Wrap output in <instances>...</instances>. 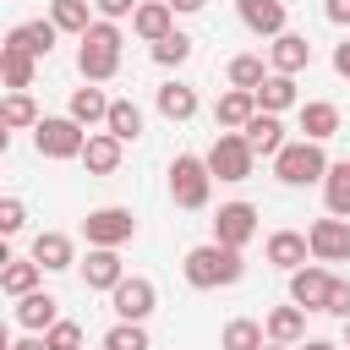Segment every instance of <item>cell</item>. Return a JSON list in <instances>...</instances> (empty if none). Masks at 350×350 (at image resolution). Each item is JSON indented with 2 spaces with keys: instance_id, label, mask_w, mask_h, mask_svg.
<instances>
[{
  "instance_id": "b9f144b4",
  "label": "cell",
  "mask_w": 350,
  "mask_h": 350,
  "mask_svg": "<svg viewBox=\"0 0 350 350\" xmlns=\"http://www.w3.org/2000/svg\"><path fill=\"white\" fill-rule=\"evenodd\" d=\"M323 16L334 27H350V0H323Z\"/></svg>"
},
{
  "instance_id": "4dcf8cb0",
  "label": "cell",
  "mask_w": 350,
  "mask_h": 350,
  "mask_svg": "<svg viewBox=\"0 0 350 350\" xmlns=\"http://www.w3.org/2000/svg\"><path fill=\"white\" fill-rule=\"evenodd\" d=\"M0 71H5V88H11V93H27L38 60H33L27 49H11V44H5V49H0Z\"/></svg>"
},
{
  "instance_id": "5bb4252c",
  "label": "cell",
  "mask_w": 350,
  "mask_h": 350,
  "mask_svg": "<svg viewBox=\"0 0 350 350\" xmlns=\"http://www.w3.org/2000/svg\"><path fill=\"white\" fill-rule=\"evenodd\" d=\"M131 33L148 38V44L170 38V33H175V5H170V0H142V5L131 11Z\"/></svg>"
},
{
  "instance_id": "ac0fdd59",
  "label": "cell",
  "mask_w": 350,
  "mask_h": 350,
  "mask_svg": "<svg viewBox=\"0 0 350 350\" xmlns=\"http://www.w3.org/2000/svg\"><path fill=\"white\" fill-rule=\"evenodd\" d=\"M306 257H312V241H306L301 230H273V235H268V262H273V268L295 273V268H306Z\"/></svg>"
},
{
  "instance_id": "cb8c5ba5",
  "label": "cell",
  "mask_w": 350,
  "mask_h": 350,
  "mask_svg": "<svg viewBox=\"0 0 350 350\" xmlns=\"http://www.w3.org/2000/svg\"><path fill=\"white\" fill-rule=\"evenodd\" d=\"M301 104V93H295V77H284V71H268V82L257 88V109H268V115H284V109H295Z\"/></svg>"
},
{
  "instance_id": "6da1fadb",
  "label": "cell",
  "mask_w": 350,
  "mask_h": 350,
  "mask_svg": "<svg viewBox=\"0 0 350 350\" xmlns=\"http://www.w3.org/2000/svg\"><path fill=\"white\" fill-rule=\"evenodd\" d=\"M180 273H186V284H191V290H219V284H235V279L246 273V262H241V252H235V246L202 241V246H191V252H186Z\"/></svg>"
},
{
  "instance_id": "52a82bcc",
  "label": "cell",
  "mask_w": 350,
  "mask_h": 350,
  "mask_svg": "<svg viewBox=\"0 0 350 350\" xmlns=\"http://www.w3.org/2000/svg\"><path fill=\"white\" fill-rule=\"evenodd\" d=\"M82 235H88V246H126L137 235V219H131V208H93L82 219Z\"/></svg>"
},
{
  "instance_id": "60d3db41",
  "label": "cell",
  "mask_w": 350,
  "mask_h": 350,
  "mask_svg": "<svg viewBox=\"0 0 350 350\" xmlns=\"http://www.w3.org/2000/svg\"><path fill=\"white\" fill-rule=\"evenodd\" d=\"M93 5H98V16H104V22H120V16H131L142 0H93Z\"/></svg>"
},
{
  "instance_id": "7c38bea8",
  "label": "cell",
  "mask_w": 350,
  "mask_h": 350,
  "mask_svg": "<svg viewBox=\"0 0 350 350\" xmlns=\"http://www.w3.org/2000/svg\"><path fill=\"white\" fill-rule=\"evenodd\" d=\"M126 279V262L115 246H88V262H82V284L88 290H115Z\"/></svg>"
},
{
  "instance_id": "2e32d148",
  "label": "cell",
  "mask_w": 350,
  "mask_h": 350,
  "mask_svg": "<svg viewBox=\"0 0 350 350\" xmlns=\"http://www.w3.org/2000/svg\"><path fill=\"white\" fill-rule=\"evenodd\" d=\"M55 33H60V27H55L49 16H33V22H16V27L5 33V44H11V49H27L33 60H44V55L55 49Z\"/></svg>"
},
{
  "instance_id": "7dc6e473",
  "label": "cell",
  "mask_w": 350,
  "mask_h": 350,
  "mask_svg": "<svg viewBox=\"0 0 350 350\" xmlns=\"http://www.w3.org/2000/svg\"><path fill=\"white\" fill-rule=\"evenodd\" d=\"M262 350H295V345H279V339H268V345H262Z\"/></svg>"
},
{
  "instance_id": "bcb514c9",
  "label": "cell",
  "mask_w": 350,
  "mask_h": 350,
  "mask_svg": "<svg viewBox=\"0 0 350 350\" xmlns=\"http://www.w3.org/2000/svg\"><path fill=\"white\" fill-rule=\"evenodd\" d=\"M301 350H339V345H334V339H306Z\"/></svg>"
},
{
  "instance_id": "44dd1931",
  "label": "cell",
  "mask_w": 350,
  "mask_h": 350,
  "mask_svg": "<svg viewBox=\"0 0 350 350\" xmlns=\"http://www.w3.org/2000/svg\"><path fill=\"white\" fill-rule=\"evenodd\" d=\"M246 142H252V153L257 159H273L279 148H284V126H279V115H268V109H257L252 120H246V131H241Z\"/></svg>"
},
{
  "instance_id": "74e56055",
  "label": "cell",
  "mask_w": 350,
  "mask_h": 350,
  "mask_svg": "<svg viewBox=\"0 0 350 350\" xmlns=\"http://www.w3.org/2000/svg\"><path fill=\"white\" fill-rule=\"evenodd\" d=\"M44 339H49V350H82V323H66V317H60Z\"/></svg>"
},
{
  "instance_id": "5b68a950",
  "label": "cell",
  "mask_w": 350,
  "mask_h": 350,
  "mask_svg": "<svg viewBox=\"0 0 350 350\" xmlns=\"http://www.w3.org/2000/svg\"><path fill=\"white\" fill-rule=\"evenodd\" d=\"M202 159H208L213 180H230V186H235V180H252V170H257V153H252V142H246L241 131H219Z\"/></svg>"
},
{
  "instance_id": "d590c367",
  "label": "cell",
  "mask_w": 350,
  "mask_h": 350,
  "mask_svg": "<svg viewBox=\"0 0 350 350\" xmlns=\"http://www.w3.org/2000/svg\"><path fill=\"white\" fill-rule=\"evenodd\" d=\"M104 350H148V328H142V323H126V317H120V323H115V328L104 334Z\"/></svg>"
},
{
  "instance_id": "8d00e7d4",
  "label": "cell",
  "mask_w": 350,
  "mask_h": 350,
  "mask_svg": "<svg viewBox=\"0 0 350 350\" xmlns=\"http://www.w3.org/2000/svg\"><path fill=\"white\" fill-rule=\"evenodd\" d=\"M153 60H159V66H186V60H191V38L175 27L170 38H159V44H153Z\"/></svg>"
},
{
  "instance_id": "e575fe53",
  "label": "cell",
  "mask_w": 350,
  "mask_h": 350,
  "mask_svg": "<svg viewBox=\"0 0 350 350\" xmlns=\"http://www.w3.org/2000/svg\"><path fill=\"white\" fill-rule=\"evenodd\" d=\"M0 120H5V126H38L44 115H38V104H33L27 93H5V104H0Z\"/></svg>"
},
{
  "instance_id": "ee69618b",
  "label": "cell",
  "mask_w": 350,
  "mask_h": 350,
  "mask_svg": "<svg viewBox=\"0 0 350 350\" xmlns=\"http://www.w3.org/2000/svg\"><path fill=\"white\" fill-rule=\"evenodd\" d=\"M11 350H49V339H44V334H27V339H16Z\"/></svg>"
},
{
  "instance_id": "f546056e",
  "label": "cell",
  "mask_w": 350,
  "mask_h": 350,
  "mask_svg": "<svg viewBox=\"0 0 350 350\" xmlns=\"http://www.w3.org/2000/svg\"><path fill=\"white\" fill-rule=\"evenodd\" d=\"M323 202H328V213L350 219V159L328 164V175H323Z\"/></svg>"
},
{
  "instance_id": "f6af8a7d",
  "label": "cell",
  "mask_w": 350,
  "mask_h": 350,
  "mask_svg": "<svg viewBox=\"0 0 350 350\" xmlns=\"http://www.w3.org/2000/svg\"><path fill=\"white\" fill-rule=\"evenodd\" d=\"M170 5H175V11H202L208 0H170Z\"/></svg>"
},
{
  "instance_id": "9c48e42d",
  "label": "cell",
  "mask_w": 350,
  "mask_h": 350,
  "mask_svg": "<svg viewBox=\"0 0 350 350\" xmlns=\"http://www.w3.org/2000/svg\"><path fill=\"white\" fill-rule=\"evenodd\" d=\"M306 241H312V257L317 262H350V219H339V213L312 219Z\"/></svg>"
},
{
  "instance_id": "ab89813d",
  "label": "cell",
  "mask_w": 350,
  "mask_h": 350,
  "mask_svg": "<svg viewBox=\"0 0 350 350\" xmlns=\"http://www.w3.org/2000/svg\"><path fill=\"white\" fill-rule=\"evenodd\" d=\"M328 317H350V279H334L328 284V306H323Z\"/></svg>"
},
{
  "instance_id": "3957f363",
  "label": "cell",
  "mask_w": 350,
  "mask_h": 350,
  "mask_svg": "<svg viewBox=\"0 0 350 350\" xmlns=\"http://www.w3.org/2000/svg\"><path fill=\"white\" fill-rule=\"evenodd\" d=\"M273 175H279L284 186H312V180H323V175H328V153H323V142H312V137L284 142V148L273 153Z\"/></svg>"
},
{
  "instance_id": "4316f807",
  "label": "cell",
  "mask_w": 350,
  "mask_h": 350,
  "mask_svg": "<svg viewBox=\"0 0 350 350\" xmlns=\"http://www.w3.org/2000/svg\"><path fill=\"white\" fill-rule=\"evenodd\" d=\"M33 257L44 262V273H60V268H71V262H77L71 235H60V230H44V235L33 241Z\"/></svg>"
},
{
  "instance_id": "d4e9b609",
  "label": "cell",
  "mask_w": 350,
  "mask_h": 350,
  "mask_svg": "<svg viewBox=\"0 0 350 350\" xmlns=\"http://www.w3.org/2000/svg\"><path fill=\"white\" fill-rule=\"evenodd\" d=\"M301 131H306L312 142H328V137L339 131V104H328V98H306V104H301Z\"/></svg>"
},
{
  "instance_id": "7402d4cb",
  "label": "cell",
  "mask_w": 350,
  "mask_h": 350,
  "mask_svg": "<svg viewBox=\"0 0 350 350\" xmlns=\"http://www.w3.org/2000/svg\"><path fill=\"white\" fill-rule=\"evenodd\" d=\"M38 273H44V262L27 252V257H5V268H0V290L16 301V295H27V290H38Z\"/></svg>"
},
{
  "instance_id": "8fae6325",
  "label": "cell",
  "mask_w": 350,
  "mask_h": 350,
  "mask_svg": "<svg viewBox=\"0 0 350 350\" xmlns=\"http://www.w3.org/2000/svg\"><path fill=\"white\" fill-rule=\"evenodd\" d=\"M328 284H334V273H328V268H317V257H312L306 268H295V273H290V301H295V306H306V312H323V306H328Z\"/></svg>"
},
{
  "instance_id": "f35d334b",
  "label": "cell",
  "mask_w": 350,
  "mask_h": 350,
  "mask_svg": "<svg viewBox=\"0 0 350 350\" xmlns=\"http://www.w3.org/2000/svg\"><path fill=\"white\" fill-rule=\"evenodd\" d=\"M27 224V208H22V197H0V230L5 235H16Z\"/></svg>"
},
{
  "instance_id": "ffe728a7",
  "label": "cell",
  "mask_w": 350,
  "mask_h": 350,
  "mask_svg": "<svg viewBox=\"0 0 350 350\" xmlns=\"http://www.w3.org/2000/svg\"><path fill=\"white\" fill-rule=\"evenodd\" d=\"M252 115H257V93H252V88H230V93L213 104V120H219L224 131H246Z\"/></svg>"
},
{
  "instance_id": "c3c4849f",
  "label": "cell",
  "mask_w": 350,
  "mask_h": 350,
  "mask_svg": "<svg viewBox=\"0 0 350 350\" xmlns=\"http://www.w3.org/2000/svg\"><path fill=\"white\" fill-rule=\"evenodd\" d=\"M345 350H350V317H345Z\"/></svg>"
},
{
  "instance_id": "d6a6232c",
  "label": "cell",
  "mask_w": 350,
  "mask_h": 350,
  "mask_svg": "<svg viewBox=\"0 0 350 350\" xmlns=\"http://www.w3.org/2000/svg\"><path fill=\"white\" fill-rule=\"evenodd\" d=\"M104 131H115L120 142H137V137H142V109H137L131 98H115V104H109V120H104Z\"/></svg>"
},
{
  "instance_id": "836d02e7",
  "label": "cell",
  "mask_w": 350,
  "mask_h": 350,
  "mask_svg": "<svg viewBox=\"0 0 350 350\" xmlns=\"http://www.w3.org/2000/svg\"><path fill=\"white\" fill-rule=\"evenodd\" d=\"M268 71H273V66H262V55H235V60H230V88H252V93H257V88L268 82Z\"/></svg>"
},
{
  "instance_id": "1f68e13d",
  "label": "cell",
  "mask_w": 350,
  "mask_h": 350,
  "mask_svg": "<svg viewBox=\"0 0 350 350\" xmlns=\"http://www.w3.org/2000/svg\"><path fill=\"white\" fill-rule=\"evenodd\" d=\"M49 22L60 27V33H88L93 27V11H88V0H49Z\"/></svg>"
},
{
  "instance_id": "f1b7e54d",
  "label": "cell",
  "mask_w": 350,
  "mask_h": 350,
  "mask_svg": "<svg viewBox=\"0 0 350 350\" xmlns=\"http://www.w3.org/2000/svg\"><path fill=\"white\" fill-rule=\"evenodd\" d=\"M219 345H224V350H262V345H268V328H262L257 317H230L224 334H219Z\"/></svg>"
},
{
  "instance_id": "7a4b0ae2",
  "label": "cell",
  "mask_w": 350,
  "mask_h": 350,
  "mask_svg": "<svg viewBox=\"0 0 350 350\" xmlns=\"http://www.w3.org/2000/svg\"><path fill=\"white\" fill-rule=\"evenodd\" d=\"M120 27L115 22H93L82 38H77V71H82V82H109L115 71H120Z\"/></svg>"
},
{
  "instance_id": "30bf717a",
  "label": "cell",
  "mask_w": 350,
  "mask_h": 350,
  "mask_svg": "<svg viewBox=\"0 0 350 350\" xmlns=\"http://www.w3.org/2000/svg\"><path fill=\"white\" fill-rule=\"evenodd\" d=\"M252 235H257V208H252V202H224V208L213 213V241H219V246H235V252H241Z\"/></svg>"
},
{
  "instance_id": "7bdbcfd3",
  "label": "cell",
  "mask_w": 350,
  "mask_h": 350,
  "mask_svg": "<svg viewBox=\"0 0 350 350\" xmlns=\"http://www.w3.org/2000/svg\"><path fill=\"white\" fill-rule=\"evenodd\" d=\"M334 71L350 82V38H345V44H334Z\"/></svg>"
},
{
  "instance_id": "9a60e30c",
  "label": "cell",
  "mask_w": 350,
  "mask_h": 350,
  "mask_svg": "<svg viewBox=\"0 0 350 350\" xmlns=\"http://www.w3.org/2000/svg\"><path fill=\"white\" fill-rule=\"evenodd\" d=\"M235 11H241V22H246L252 33H262V38H279L284 22H290L284 0H235Z\"/></svg>"
},
{
  "instance_id": "603a6c76",
  "label": "cell",
  "mask_w": 350,
  "mask_h": 350,
  "mask_svg": "<svg viewBox=\"0 0 350 350\" xmlns=\"http://www.w3.org/2000/svg\"><path fill=\"white\" fill-rule=\"evenodd\" d=\"M262 328H268V339H279V345H301L306 339V306H273L268 317H262Z\"/></svg>"
},
{
  "instance_id": "4fadbf2b",
  "label": "cell",
  "mask_w": 350,
  "mask_h": 350,
  "mask_svg": "<svg viewBox=\"0 0 350 350\" xmlns=\"http://www.w3.org/2000/svg\"><path fill=\"white\" fill-rule=\"evenodd\" d=\"M16 323H22L27 334H49V328L60 323V301H55L49 290H27V295H16Z\"/></svg>"
},
{
  "instance_id": "e0dca14e",
  "label": "cell",
  "mask_w": 350,
  "mask_h": 350,
  "mask_svg": "<svg viewBox=\"0 0 350 350\" xmlns=\"http://www.w3.org/2000/svg\"><path fill=\"white\" fill-rule=\"evenodd\" d=\"M268 66H273V71H284V77H295V71H306V66H312V44H306L301 33H290V27H284V33L268 44Z\"/></svg>"
},
{
  "instance_id": "484cf974",
  "label": "cell",
  "mask_w": 350,
  "mask_h": 350,
  "mask_svg": "<svg viewBox=\"0 0 350 350\" xmlns=\"http://www.w3.org/2000/svg\"><path fill=\"white\" fill-rule=\"evenodd\" d=\"M109 104H115V98H104V88H93V82H88V88H77V93H71V109H66V115H71V120H82V126H104V120H109Z\"/></svg>"
},
{
  "instance_id": "ba28073f",
  "label": "cell",
  "mask_w": 350,
  "mask_h": 350,
  "mask_svg": "<svg viewBox=\"0 0 350 350\" xmlns=\"http://www.w3.org/2000/svg\"><path fill=\"white\" fill-rule=\"evenodd\" d=\"M109 306H115V317H126V323H142V317L159 306V290H153V279H142V273H126V279L109 290Z\"/></svg>"
},
{
  "instance_id": "d6986e66",
  "label": "cell",
  "mask_w": 350,
  "mask_h": 350,
  "mask_svg": "<svg viewBox=\"0 0 350 350\" xmlns=\"http://www.w3.org/2000/svg\"><path fill=\"white\" fill-rule=\"evenodd\" d=\"M120 137L115 131H88V148H82V164H88V175H115L120 170Z\"/></svg>"
},
{
  "instance_id": "83f0119b",
  "label": "cell",
  "mask_w": 350,
  "mask_h": 350,
  "mask_svg": "<svg viewBox=\"0 0 350 350\" xmlns=\"http://www.w3.org/2000/svg\"><path fill=\"white\" fill-rule=\"evenodd\" d=\"M153 104H159L164 120H191V115H197V93H191L186 82H164V88L153 93Z\"/></svg>"
},
{
  "instance_id": "8992f818",
  "label": "cell",
  "mask_w": 350,
  "mask_h": 350,
  "mask_svg": "<svg viewBox=\"0 0 350 350\" xmlns=\"http://www.w3.org/2000/svg\"><path fill=\"white\" fill-rule=\"evenodd\" d=\"M33 148H38L44 159H82L88 131H82V120H71V115H44V120L33 126Z\"/></svg>"
},
{
  "instance_id": "277c9868",
  "label": "cell",
  "mask_w": 350,
  "mask_h": 350,
  "mask_svg": "<svg viewBox=\"0 0 350 350\" xmlns=\"http://www.w3.org/2000/svg\"><path fill=\"white\" fill-rule=\"evenodd\" d=\"M208 191H213V170H208V159H197V153H175L170 159V197H175V208H208Z\"/></svg>"
}]
</instances>
